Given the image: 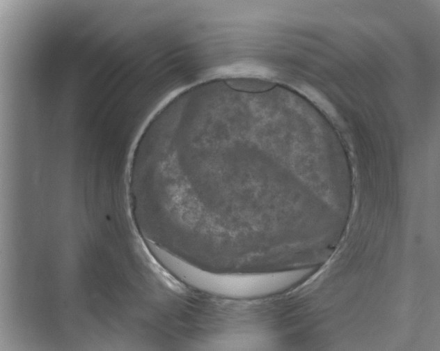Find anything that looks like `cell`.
I'll list each match as a JSON object with an SVG mask.
<instances>
[{"label": "cell", "instance_id": "obj_1", "mask_svg": "<svg viewBox=\"0 0 440 351\" xmlns=\"http://www.w3.org/2000/svg\"><path fill=\"white\" fill-rule=\"evenodd\" d=\"M262 120L218 113L180 123L159 178L197 240L220 248L279 251V182L262 148Z\"/></svg>", "mask_w": 440, "mask_h": 351}, {"label": "cell", "instance_id": "obj_2", "mask_svg": "<svg viewBox=\"0 0 440 351\" xmlns=\"http://www.w3.org/2000/svg\"><path fill=\"white\" fill-rule=\"evenodd\" d=\"M185 277L196 287L232 297L257 299L279 293L304 277L306 270L266 274H217L191 265Z\"/></svg>", "mask_w": 440, "mask_h": 351}]
</instances>
